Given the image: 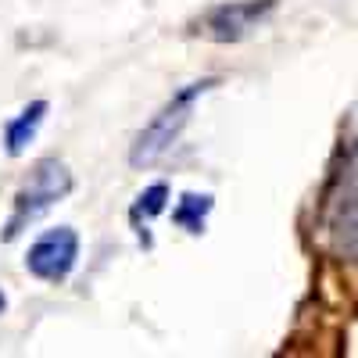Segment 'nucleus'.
Segmentation results:
<instances>
[{
  "label": "nucleus",
  "instance_id": "obj_1",
  "mask_svg": "<svg viewBox=\"0 0 358 358\" xmlns=\"http://www.w3.org/2000/svg\"><path fill=\"white\" fill-rule=\"evenodd\" d=\"M215 86H219V79L208 76V79H197V83H187L183 90H176V94L158 108V115L136 133V140L129 147V165L133 169L158 165L172 151V143L179 140V133L187 129L190 115H194V104L208 94V90H215Z\"/></svg>",
  "mask_w": 358,
  "mask_h": 358
},
{
  "label": "nucleus",
  "instance_id": "obj_2",
  "mask_svg": "<svg viewBox=\"0 0 358 358\" xmlns=\"http://www.w3.org/2000/svg\"><path fill=\"white\" fill-rule=\"evenodd\" d=\"M322 236L337 258L358 262V147L344 155L322 197Z\"/></svg>",
  "mask_w": 358,
  "mask_h": 358
},
{
  "label": "nucleus",
  "instance_id": "obj_3",
  "mask_svg": "<svg viewBox=\"0 0 358 358\" xmlns=\"http://www.w3.org/2000/svg\"><path fill=\"white\" fill-rule=\"evenodd\" d=\"M76 187V179L72 172L65 169V162H57V158H43L33 165V172H29V179L18 187L15 194V208H11V219L4 226V241H15V236L29 226V222H36L40 215H47L50 208L57 201H65Z\"/></svg>",
  "mask_w": 358,
  "mask_h": 358
},
{
  "label": "nucleus",
  "instance_id": "obj_4",
  "mask_svg": "<svg viewBox=\"0 0 358 358\" xmlns=\"http://www.w3.org/2000/svg\"><path fill=\"white\" fill-rule=\"evenodd\" d=\"M276 8L280 0H226L197 22V33L212 43H241L251 33H258Z\"/></svg>",
  "mask_w": 358,
  "mask_h": 358
},
{
  "label": "nucleus",
  "instance_id": "obj_5",
  "mask_svg": "<svg viewBox=\"0 0 358 358\" xmlns=\"http://www.w3.org/2000/svg\"><path fill=\"white\" fill-rule=\"evenodd\" d=\"M79 265V233L72 226H54L43 229L25 251L29 276L43 283H65Z\"/></svg>",
  "mask_w": 358,
  "mask_h": 358
},
{
  "label": "nucleus",
  "instance_id": "obj_6",
  "mask_svg": "<svg viewBox=\"0 0 358 358\" xmlns=\"http://www.w3.org/2000/svg\"><path fill=\"white\" fill-rule=\"evenodd\" d=\"M47 111H50L47 101H33V104H25V108L11 118V122L4 126V151H8L11 158H22V155L29 151V143L36 140Z\"/></svg>",
  "mask_w": 358,
  "mask_h": 358
},
{
  "label": "nucleus",
  "instance_id": "obj_7",
  "mask_svg": "<svg viewBox=\"0 0 358 358\" xmlns=\"http://www.w3.org/2000/svg\"><path fill=\"white\" fill-rule=\"evenodd\" d=\"M165 208H169V183H165V179L151 183V187H147V190L133 201V208H129V222H133V229L140 233V241H143L147 248H151V236H147L143 226L151 222L155 215H162Z\"/></svg>",
  "mask_w": 358,
  "mask_h": 358
},
{
  "label": "nucleus",
  "instance_id": "obj_8",
  "mask_svg": "<svg viewBox=\"0 0 358 358\" xmlns=\"http://www.w3.org/2000/svg\"><path fill=\"white\" fill-rule=\"evenodd\" d=\"M212 208H215L212 194H183L172 208V222L197 236V233H204V222H208V215H212Z\"/></svg>",
  "mask_w": 358,
  "mask_h": 358
},
{
  "label": "nucleus",
  "instance_id": "obj_9",
  "mask_svg": "<svg viewBox=\"0 0 358 358\" xmlns=\"http://www.w3.org/2000/svg\"><path fill=\"white\" fill-rule=\"evenodd\" d=\"M4 308H8V297H4V290H0V315H4Z\"/></svg>",
  "mask_w": 358,
  "mask_h": 358
}]
</instances>
